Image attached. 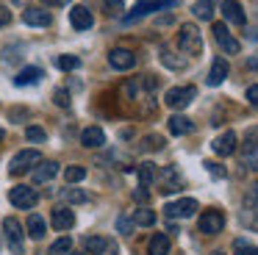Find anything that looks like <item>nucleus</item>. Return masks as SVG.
<instances>
[{
    "instance_id": "2",
    "label": "nucleus",
    "mask_w": 258,
    "mask_h": 255,
    "mask_svg": "<svg viewBox=\"0 0 258 255\" xmlns=\"http://www.w3.org/2000/svg\"><path fill=\"white\" fill-rule=\"evenodd\" d=\"M9 200H12L14 208L28 211V208H34V205L39 203V192H36L34 186H14L12 192H9Z\"/></svg>"
},
{
    "instance_id": "11",
    "label": "nucleus",
    "mask_w": 258,
    "mask_h": 255,
    "mask_svg": "<svg viewBox=\"0 0 258 255\" xmlns=\"http://www.w3.org/2000/svg\"><path fill=\"white\" fill-rule=\"evenodd\" d=\"M81 144H84L86 150L103 147V144H106V133H103V128H97V125L84 128V133H81Z\"/></svg>"
},
{
    "instance_id": "28",
    "label": "nucleus",
    "mask_w": 258,
    "mask_h": 255,
    "mask_svg": "<svg viewBox=\"0 0 258 255\" xmlns=\"http://www.w3.org/2000/svg\"><path fill=\"white\" fill-rule=\"evenodd\" d=\"M67 252H73V238L70 236H61L58 241L50 244V249H47V255H67Z\"/></svg>"
},
{
    "instance_id": "10",
    "label": "nucleus",
    "mask_w": 258,
    "mask_h": 255,
    "mask_svg": "<svg viewBox=\"0 0 258 255\" xmlns=\"http://www.w3.org/2000/svg\"><path fill=\"white\" fill-rule=\"evenodd\" d=\"M70 22H73L75 31H89V28L95 25V17H92V11L86 9V6H73V11H70Z\"/></svg>"
},
{
    "instance_id": "37",
    "label": "nucleus",
    "mask_w": 258,
    "mask_h": 255,
    "mask_svg": "<svg viewBox=\"0 0 258 255\" xmlns=\"http://www.w3.org/2000/svg\"><path fill=\"white\" fill-rule=\"evenodd\" d=\"M134 200L136 203H147V200H150V192H147V186H139L134 192Z\"/></svg>"
},
{
    "instance_id": "3",
    "label": "nucleus",
    "mask_w": 258,
    "mask_h": 255,
    "mask_svg": "<svg viewBox=\"0 0 258 255\" xmlns=\"http://www.w3.org/2000/svg\"><path fill=\"white\" fill-rule=\"evenodd\" d=\"M39 161H42V153H39V150H23V153H17V155L12 158V164H9V172H12V175L28 172V169H34Z\"/></svg>"
},
{
    "instance_id": "31",
    "label": "nucleus",
    "mask_w": 258,
    "mask_h": 255,
    "mask_svg": "<svg viewBox=\"0 0 258 255\" xmlns=\"http://www.w3.org/2000/svg\"><path fill=\"white\" fill-rule=\"evenodd\" d=\"M103 9L108 17H119L125 11V0H103Z\"/></svg>"
},
{
    "instance_id": "19",
    "label": "nucleus",
    "mask_w": 258,
    "mask_h": 255,
    "mask_svg": "<svg viewBox=\"0 0 258 255\" xmlns=\"http://www.w3.org/2000/svg\"><path fill=\"white\" fill-rule=\"evenodd\" d=\"M191 131H195V125H191L189 116H183V114L169 116V133H175V136H186V133H191Z\"/></svg>"
},
{
    "instance_id": "1",
    "label": "nucleus",
    "mask_w": 258,
    "mask_h": 255,
    "mask_svg": "<svg viewBox=\"0 0 258 255\" xmlns=\"http://www.w3.org/2000/svg\"><path fill=\"white\" fill-rule=\"evenodd\" d=\"M178 47L183 50L186 55H200L203 53V36L200 28L191 25V22H183L178 31Z\"/></svg>"
},
{
    "instance_id": "17",
    "label": "nucleus",
    "mask_w": 258,
    "mask_h": 255,
    "mask_svg": "<svg viewBox=\"0 0 258 255\" xmlns=\"http://www.w3.org/2000/svg\"><path fill=\"white\" fill-rule=\"evenodd\" d=\"M56 172H58L56 161H39V164H36V169H34V183L53 180V177H56Z\"/></svg>"
},
{
    "instance_id": "33",
    "label": "nucleus",
    "mask_w": 258,
    "mask_h": 255,
    "mask_svg": "<svg viewBox=\"0 0 258 255\" xmlns=\"http://www.w3.org/2000/svg\"><path fill=\"white\" fill-rule=\"evenodd\" d=\"M233 252L236 255H255V247L247 244L244 238H236V241H233Z\"/></svg>"
},
{
    "instance_id": "27",
    "label": "nucleus",
    "mask_w": 258,
    "mask_h": 255,
    "mask_svg": "<svg viewBox=\"0 0 258 255\" xmlns=\"http://www.w3.org/2000/svg\"><path fill=\"white\" fill-rule=\"evenodd\" d=\"M134 225H139V227H150V225H156V211H150V208H139V211H134Z\"/></svg>"
},
{
    "instance_id": "23",
    "label": "nucleus",
    "mask_w": 258,
    "mask_h": 255,
    "mask_svg": "<svg viewBox=\"0 0 258 255\" xmlns=\"http://www.w3.org/2000/svg\"><path fill=\"white\" fill-rule=\"evenodd\" d=\"M84 247H86V252H89V255H103V252H106V247H108V238H103V236H86L84 238Z\"/></svg>"
},
{
    "instance_id": "24",
    "label": "nucleus",
    "mask_w": 258,
    "mask_h": 255,
    "mask_svg": "<svg viewBox=\"0 0 258 255\" xmlns=\"http://www.w3.org/2000/svg\"><path fill=\"white\" fill-rule=\"evenodd\" d=\"M156 177H158L156 164H150V161L139 164V186H150V183H156Z\"/></svg>"
},
{
    "instance_id": "44",
    "label": "nucleus",
    "mask_w": 258,
    "mask_h": 255,
    "mask_svg": "<svg viewBox=\"0 0 258 255\" xmlns=\"http://www.w3.org/2000/svg\"><path fill=\"white\" fill-rule=\"evenodd\" d=\"M0 142H3V131H0Z\"/></svg>"
},
{
    "instance_id": "20",
    "label": "nucleus",
    "mask_w": 258,
    "mask_h": 255,
    "mask_svg": "<svg viewBox=\"0 0 258 255\" xmlns=\"http://www.w3.org/2000/svg\"><path fill=\"white\" fill-rule=\"evenodd\" d=\"M39 78H45V72H42L39 67H25V70H20V75L14 78V83H17V86H31V83H36Z\"/></svg>"
},
{
    "instance_id": "32",
    "label": "nucleus",
    "mask_w": 258,
    "mask_h": 255,
    "mask_svg": "<svg viewBox=\"0 0 258 255\" xmlns=\"http://www.w3.org/2000/svg\"><path fill=\"white\" fill-rule=\"evenodd\" d=\"M78 64H81L78 55H58V70H64V72L78 70Z\"/></svg>"
},
{
    "instance_id": "42",
    "label": "nucleus",
    "mask_w": 258,
    "mask_h": 255,
    "mask_svg": "<svg viewBox=\"0 0 258 255\" xmlns=\"http://www.w3.org/2000/svg\"><path fill=\"white\" fill-rule=\"evenodd\" d=\"M45 3H47V6H67L70 0H45Z\"/></svg>"
},
{
    "instance_id": "25",
    "label": "nucleus",
    "mask_w": 258,
    "mask_h": 255,
    "mask_svg": "<svg viewBox=\"0 0 258 255\" xmlns=\"http://www.w3.org/2000/svg\"><path fill=\"white\" fill-rule=\"evenodd\" d=\"M214 11H217V0H197L195 3V17H200V20H214Z\"/></svg>"
},
{
    "instance_id": "40",
    "label": "nucleus",
    "mask_w": 258,
    "mask_h": 255,
    "mask_svg": "<svg viewBox=\"0 0 258 255\" xmlns=\"http://www.w3.org/2000/svg\"><path fill=\"white\" fill-rule=\"evenodd\" d=\"M117 227H119V233H131V227H134V222H131V219H125V216H122V219L117 222Z\"/></svg>"
},
{
    "instance_id": "34",
    "label": "nucleus",
    "mask_w": 258,
    "mask_h": 255,
    "mask_svg": "<svg viewBox=\"0 0 258 255\" xmlns=\"http://www.w3.org/2000/svg\"><path fill=\"white\" fill-rule=\"evenodd\" d=\"M161 61L169 67V70H180V67H183V61H180V58H178V61L172 58V53H169V47H161Z\"/></svg>"
},
{
    "instance_id": "30",
    "label": "nucleus",
    "mask_w": 258,
    "mask_h": 255,
    "mask_svg": "<svg viewBox=\"0 0 258 255\" xmlns=\"http://www.w3.org/2000/svg\"><path fill=\"white\" fill-rule=\"evenodd\" d=\"M25 136H28V142H36V144H45L47 133H45V128H36V125H28V128H25Z\"/></svg>"
},
{
    "instance_id": "9",
    "label": "nucleus",
    "mask_w": 258,
    "mask_h": 255,
    "mask_svg": "<svg viewBox=\"0 0 258 255\" xmlns=\"http://www.w3.org/2000/svg\"><path fill=\"white\" fill-rule=\"evenodd\" d=\"M214 36H217V42L222 44V50H225L228 55H236V53L241 50V44L236 42L233 36H230V31L222 25V22H214Z\"/></svg>"
},
{
    "instance_id": "8",
    "label": "nucleus",
    "mask_w": 258,
    "mask_h": 255,
    "mask_svg": "<svg viewBox=\"0 0 258 255\" xmlns=\"http://www.w3.org/2000/svg\"><path fill=\"white\" fill-rule=\"evenodd\" d=\"M108 64H111L114 70H119V72L134 70V67H136V55H134V50H128V47H114L111 53H108Z\"/></svg>"
},
{
    "instance_id": "29",
    "label": "nucleus",
    "mask_w": 258,
    "mask_h": 255,
    "mask_svg": "<svg viewBox=\"0 0 258 255\" xmlns=\"http://www.w3.org/2000/svg\"><path fill=\"white\" fill-rule=\"evenodd\" d=\"M86 177V166H67V169H64V180L67 183H78V180H84Z\"/></svg>"
},
{
    "instance_id": "43",
    "label": "nucleus",
    "mask_w": 258,
    "mask_h": 255,
    "mask_svg": "<svg viewBox=\"0 0 258 255\" xmlns=\"http://www.w3.org/2000/svg\"><path fill=\"white\" fill-rule=\"evenodd\" d=\"M67 255H84V252H67Z\"/></svg>"
},
{
    "instance_id": "26",
    "label": "nucleus",
    "mask_w": 258,
    "mask_h": 255,
    "mask_svg": "<svg viewBox=\"0 0 258 255\" xmlns=\"http://www.w3.org/2000/svg\"><path fill=\"white\" fill-rule=\"evenodd\" d=\"M61 200L67 205H81V203H86L89 200V194L84 192V188H64L61 192Z\"/></svg>"
},
{
    "instance_id": "13",
    "label": "nucleus",
    "mask_w": 258,
    "mask_h": 255,
    "mask_svg": "<svg viewBox=\"0 0 258 255\" xmlns=\"http://www.w3.org/2000/svg\"><path fill=\"white\" fill-rule=\"evenodd\" d=\"M214 153L217 155H222V158H228V155H233L236 153V133L233 131H225L222 136H217L214 139Z\"/></svg>"
},
{
    "instance_id": "7",
    "label": "nucleus",
    "mask_w": 258,
    "mask_h": 255,
    "mask_svg": "<svg viewBox=\"0 0 258 255\" xmlns=\"http://www.w3.org/2000/svg\"><path fill=\"white\" fill-rule=\"evenodd\" d=\"M3 233H6V241H9V247H12V252L14 255L23 252V225H20L14 216H9V219L3 222Z\"/></svg>"
},
{
    "instance_id": "45",
    "label": "nucleus",
    "mask_w": 258,
    "mask_h": 255,
    "mask_svg": "<svg viewBox=\"0 0 258 255\" xmlns=\"http://www.w3.org/2000/svg\"><path fill=\"white\" fill-rule=\"evenodd\" d=\"M214 255H225V252H214Z\"/></svg>"
},
{
    "instance_id": "4",
    "label": "nucleus",
    "mask_w": 258,
    "mask_h": 255,
    "mask_svg": "<svg viewBox=\"0 0 258 255\" xmlns=\"http://www.w3.org/2000/svg\"><path fill=\"white\" fill-rule=\"evenodd\" d=\"M195 94H197V89H195V86H175V89H169V92H167L164 103H167L169 108L180 111V108H186V105H189L191 100H195Z\"/></svg>"
},
{
    "instance_id": "21",
    "label": "nucleus",
    "mask_w": 258,
    "mask_h": 255,
    "mask_svg": "<svg viewBox=\"0 0 258 255\" xmlns=\"http://www.w3.org/2000/svg\"><path fill=\"white\" fill-rule=\"evenodd\" d=\"M169 252V238L167 233H156L147 244V255H167Z\"/></svg>"
},
{
    "instance_id": "22",
    "label": "nucleus",
    "mask_w": 258,
    "mask_h": 255,
    "mask_svg": "<svg viewBox=\"0 0 258 255\" xmlns=\"http://www.w3.org/2000/svg\"><path fill=\"white\" fill-rule=\"evenodd\" d=\"M45 230H47L45 219H42L39 214H31V216H28V236L39 241V238H45Z\"/></svg>"
},
{
    "instance_id": "15",
    "label": "nucleus",
    "mask_w": 258,
    "mask_h": 255,
    "mask_svg": "<svg viewBox=\"0 0 258 255\" xmlns=\"http://www.w3.org/2000/svg\"><path fill=\"white\" fill-rule=\"evenodd\" d=\"M167 216H191L197 211V200H191V197H183V200H178V203H169L167 208Z\"/></svg>"
},
{
    "instance_id": "12",
    "label": "nucleus",
    "mask_w": 258,
    "mask_h": 255,
    "mask_svg": "<svg viewBox=\"0 0 258 255\" xmlns=\"http://www.w3.org/2000/svg\"><path fill=\"white\" fill-rule=\"evenodd\" d=\"M222 17L228 22H233V25H244L247 22V14L239 0H222Z\"/></svg>"
},
{
    "instance_id": "5",
    "label": "nucleus",
    "mask_w": 258,
    "mask_h": 255,
    "mask_svg": "<svg viewBox=\"0 0 258 255\" xmlns=\"http://www.w3.org/2000/svg\"><path fill=\"white\" fill-rule=\"evenodd\" d=\"M172 6H178V0H145V3H139L134 9V14H125L122 22L125 25H131L134 20H139V17L150 14V11H161V9H172Z\"/></svg>"
},
{
    "instance_id": "18",
    "label": "nucleus",
    "mask_w": 258,
    "mask_h": 255,
    "mask_svg": "<svg viewBox=\"0 0 258 255\" xmlns=\"http://www.w3.org/2000/svg\"><path fill=\"white\" fill-rule=\"evenodd\" d=\"M53 227H56V230H70V227H73L75 225V214H73V211H70V208H64V205H61V208H56V211H53Z\"/></svg>"
},
{
    "instance_id": "35",
    "label": "nucleus",
    "mask_w": 258,
    "mask_h": 255,
    "mask_svg": "<svg viewBox=\"0 0 258 255\" xmlns=\"http://www.w3.org/2000/svg\"><path fill=\"white\" fill-rule=\"evenodd\" d=\"M53 97H56V105H61V108H67V105H70V92H64V89H56Z\"/></svg>"
},
{
    "instance_id": "41",
    "label": "nucleus",
    "mask_w": 258,
    "mask_h": 255,
    "mask_svg": "<svg viewBox=\"0 0 258 255\" xmlns=\"http://www.w3.org/2000/svg\"><path fill=\"white\" fill-rule=\"evenodd\" d=\"M258 86H250V89H247V103H250V105H255L258 103Z\"/></svg>"
},
{
    "instance_id": "38",
    "label": "nucleus",
    "mask_w": 258,
    "mask_h": 255,
    "mask_svg": "<svg viewBox=\"0 0 258 255\" xmlns=\"http://www.w3.org/2000/svg\"><path fill=\"white\" fill-rule=\"evenodd\" d=\"M206 166H208V172H211V175H217V177H225V166L214 164V161H206Z\"/></svg>"
},
{
    "instance_id": "36",
    "label": "nucleus",
    "mask_w": 258,
    "mask_h": 255,
    "mask_svg": "<svg viewBox=\"0 0 258 255\" xmlns=\"http://www.w3.org/2000/svg\"><path fill=\"white\" fill-rule=\"evenodd\" d=\"M145 147H147V150H161V147H164V139H161V136H147V139H145Z\"/></svg>"
},
{
    "instance_id": "14",
    "label": "nucleus",
    "mask_w": 258,
    "mask_h": 255,
    "mask_svg": "<svg viewBox=\"0 0 258 255\" xmlns=\"http://www.w3.org/2000/svg\"><path fill=\"white\" fill-rule=\"evenodd\" d=\"M23 22L34 28H45V25H50V14L45 9H39V6H31V9L23 11Z\"/></svg>"
},
{
    "instance_id": "39",
    "label": "nucleus",
    "mask_w": 258,
    "mask_h": 255,
    "mask_svg": "<svg viewBox=\"0 0 258 255\" xmlns=\"http://www.w3.org/2000/svg\"><path fill=\"white\" fill-rule=\"evenodd\" d=\"M9 22H12V11H9L6 6H0V28L9 25Z\"/></svg>"
},
{
    "instance_id": "16",
    "label": "nucleus",
    "mask_w": 258,
    "mask_h": 255,
    "mask_svg": "<svg viewBox=\"0 0 258 255\" xmlns=\"http://www.w3.org/2000/svg\"><path fill=\"white\" fill-rule=\"evenodd\" d=\"M228 72H230L228 61H225V58H214L211 70H208V86H219V83L228 78Z\"/></svg>"
},
{
    "instance_id": "6",
    "label": "nucleus",
    "mask_w": 258,
    "mask_h": 255,
    "mask_svg": "<svg viewBox=\"0 0 258 255\" xmlns=\"http://www.w3.org/2000/svg\"><path fill=\"white\" fill-rule=\"evenodd\" d=\"M225 227V216L219 214V211H206V214H200V222H197V230L206 233V236H217V233H222Z\"/></svg>"
}]
</instances>
